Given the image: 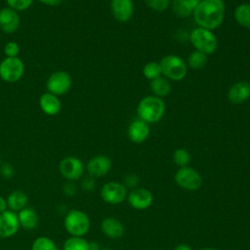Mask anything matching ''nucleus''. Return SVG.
<instances>
[{
	"label": "nucleus",
	"instance_id": "nucleus-1",
	"mask_svg": "<svg viewBox=\"0 0 250 250\" xmlns=\"http://www.w3.org/2000/svg\"><path fill=\"white\" fill-rule=\"evenodd\" d=\"M225 14L224 0H201L194 8L192 17L198 27L213 30L223 23Z\"/></svg>",
	"mask_w": 250,
	"mask_h": 250
},
{
	"label": "nucleus",
	"instance_id": "nucleus-2",
	"mask_svg": "<svg viewBox=\"0 0 250 250\" xmlns=\"http://www.w3.org/2000/svg\"><path fill=\"white\" fill-rule=\"evenodd\" d=\"M165 103L161 98L150 95L143 98L137 106L139 119L150 123H157L165 113Z\"/></svg>",
	"mask_w": 250,
	"mask_h": 250
},
{
	"label": "nucleus",
	"instance_id": "nucleus-3",
	"mask_svg": "<svg viewBox=\"0 0 250 250\" xmlns=\"http://www.w3.org/2000/svg\"><path fill=\"white\" fill-rule=\"evenodd\" d=\"M188 38L195 50L204 54L211 55L215 53L218 47V39L212 30L196 27L188 34Z\"/></svg>",
	"mask_w": 250,
	"mask_h": 250
},
{
	"label": "nucleus",
	"instance_id": "nucleus-4",
	"mask_svg": "<svg viewBox=\"0 0 250 250\" xmlns=\"http://www.w3.org/2000/svg\"><path fill=\"white\" fill-rule=\"evenodd\" d=\"M63 225L71 236H84L90 229V219L85 212L72 209L64 216Z\"/></svg>",
	"mask_w": 250,
	"mask_h": 250
},
{
	"label": "nucleus",
	"instance_id": "nucleus-5",
	"mask_svg": "<svg viewBox=\"0 0 250 250\" xmlns=\"http://www.w3.org/2000/svg\"><path fill=\"white\" fill-rule=\"evenodd\" d=\"M159 65L161 68V73L164 75V77L174 81L184 79L188 72L187 63L181 57L177 55L164 56L160 60Z\"/></svg>",
	"mask_w": 250,
	"mask_h": 250
},
{
	"label": "nucleus",
	"instance_id": "nucleus-6",
	"mask_svg": "<svg viewBox=\"0 0 250 250\" xmlns=\"http://www.w3.org/2000/svg\"><path fill=\"white\" fill-rule=\"evenodd\" d=\"M24 72V64L22 61L18 58H5L0 62V77L9 83L20 80Z\"/></svg>",
	"mask_w": 250,
	"mask_h": 250
},
{
	"label": "nucleus",
	"instance_id": "nucleus-7",
	"mask_svg": "<svg viewBox=\"0 0 250 250\" xmlns=\"http://www.w3.org/2000/svg\"><path fill=\"white\" fill-rule=\"evenodd\" d=\"M85 166L83 162L75 156H66L59 164L61 175L67 181L75 182L79 180L84 173Z\"/></svg>",
	"mask_w": 250,
	"mask_h": 250
},
{
	"label": "nucleus",
	"instance_id": "nucleus-8",
	"mask_svg": "<svg viewBox=\"0 0 250 250\" xmlns=\"http://www.w3.org/2000/svg\"><path fill=\"white\" fill-rule=\"evenodd\" d=\"M176 183L188 190H196L202 185V178L199 173L190 167H181L175 175Z\"/></svg>",
	"mask_w": 250,
	"mask_h": 250
},
{
	"label": "nucleus",
	"instance_id": "nucleus-9",
	"mask_svg": "<svg viewBox=\"0 0 250 250\" xmlns=\"http://www.w3.org/2000/svg\"><path fill=\"white\" fill-rule=\"evenodd\" d=\"M72 79L66 71H56L50 75L47 80V89L48 92L59 96L65 94L71 87Z\"/></svg>",
	"mask_w": 250,
	"mask_h": 250
},
{
	"label": "nucleus",
	"instance_id": "nucleus-10",
	"mask_svg": "<svg viewBox=\"0 0 250 250\" xmlns=\"http://www.w3.org/2000/svg\"><path fill=\"white\" fill-rule=\"evenodd\" d=\"M101 196L109 204H119L127 196V188L118 182H108L101 188Z\"/></svg>",
	"mask_w": 250,
	"mask_h": 250
},
{
	"label": "nucleus",
	"instance_id": "nucleus-11",
	"mask_svg": "<svg viewBox=\"0 0 250 250\" xmlns=\"http://www.w3.org/2000/svg\"><path fill=\"white\" fill-rule=\"evenodd\" d=\"M20 227L18 213L8 209L0 214V237L9 238L14 236Z\"/></svg>",
	"mask_w": 250,
	"mask_h": 250
},
{
	"label": "nucleus",
	"instance_id": "nucleus-12",
	"mask_svg": "<svg viewBox=\"0 0 250 250\" xmlns=\"http://www.w3.org/2000/svg\"><path fill=\"white\" fill-rule=\"evenodd\" d=\"M111 168V160L108 156L99 154L90 158L86 164V170L91 177H103L106 175Z\"/></svg>",
	"mask_w": 250,
	"mask_h": 250
},
{
	"label": "nucleus",
	"instance_id": "nucleus-13",
	"mask_svg": "<svg viewBox=\"0 0 250 250\" xmlns=\"http://www.w3.org/2000/svg\"><path fill=\"white\" fill-rule=\"evenodd\" d=\"M128 203L137 210H144L148 208L153 201L152 193L144 188H133L127 195Z\"/></svg>",
	"mask_w": 250,
	"mask_h": 250
},
{
	"label": "nucleus",
	"instance_id": "nucleus-14",
	"mask_svg": "<svg viewBox=\"0 0 250 250\" xmlns=\"http://www.w3.org/2000/svg\"><path fill=\"white\" fill-rule=\"evenodd\" d=\"M110 11L116 21L126 22L134 14V3L132 0H111Z\"/></svg>",
	"mask_w": 250,
	"mask_h": 250
},
{
	"label": "nucleus",
	"instance_id": "nucleus-15",
	"mask_svg": "<svg viewBox=\"0 0 250 250\" xmlns=\"http://www.w3.org/2000/svg\"><path fill=\"white\" fill-rule=\"evenodd\" d=\"M250 99V83L238 81L232 84L228 91V100L233 104H240Z\"/></svg>",
	"mask_w": 250,
	"mask_h": 250
},
{
	"label": "nucleus",
	"instance_id": "nucleus-16",
	"mask_svg": "<svg viewBox=\"0 0 250 250\" xmlns=\"http://www.w3.org/2000/svg\"><path fill=\"white\" fill-rule=\"evenodd\" d=\"M127 135L131 142L135 144L144 143L149 136V126L141 119L133 120L127 129Z\"/></svg>",
	"mask_w": 250,
	"mask_h": 250
},
{
	"label": "nucleus",
	"instance_id": "nucleus-17",
	"mask_svg": "<svg viewBox=\"0 0 250 250\" xmlns=\"http://www.w3.org/2000/svg\"><path fill=\"white\" fill-rule=\"evenodd\" d=\"M20 26L19 14L11 9L4 8L0 10V29L6 33L15 32Z\"/></svg>",
	"mask_w": 250,
	"mask_h": 250
},
{
	"label": "nucleus",
	"instance_id": "nucleus-18",
	"mask_svg": "<svg viewBox=\"0 0 250 250\" xmlns=\"http://www.w3.org/2000/svg\"><path fill=\"white\" fill-rule=\"evenodd\" d=\"M104 234L109 238H120L124 234V227L120 221L113 217L104 218L101 224Z\"/></svg>",
	"mask_w": 250,
	"mask_h": 250
},
{
	"label": "nucleus",
	"instance_id": "nucleus-19",
	"mask_svg": "<svg viewBox=\"0 0 250 250\" xmlns=\"http://www.w3.org/2000/svg\"><path fill=\"white\" fill-rule=\"evenodd\" d=\"M39 105L43 112L48 115H56L62 108V104L56 95L51 93L43 94L39 99Z\"/></svg>",
	"mask_w": 250,
	"mask_h": 250
},
{
	"label": "nucleus",
	"instance_id": "nucleus-20",
	"mask_svg": "<svg viewBox=\"0 0 250 250\" xmlns=\"http://www.w3.org/2000/svg\"><path fill=\"white\" fill-rule=\"evenodd\" d=\"M19 222L21 227H22L24 229L31 230L34 229L38 225V215L37 212L31 208V207H25L18 212Z\"/></svg>",
	"mask_w": 250,
	"mask_h": 250
},
{
	"label": "nucleus",
	"instance_id": "nucleus-21",
	"mask_svg": "<svg viewBox=\"0 0 250 250\" xmlns=\"http://www.w3.org/2000/svg\"><path fill=\"white\" fill-rule=\"evenodd\" d=\"M6 200H7L8 209L17 213L26 207L28 197L24 191L16 189L9 193Z\"/></svg>",
	"mask_w": 250,
	"mask_h": 250
},
{
	"label": "nucleus",
	"instance_id": "nucleus-22",
	"mask_svg": "<svg viewBox=\"0 0 250 250\" xmlns=\"http://www.w3.org/2000/svg\"><path fill=\"white\" fill-rule=\"evenodd\" d=\"M149 88L153 96H156L162 99L169 95L171 91V84L166 77L159 76L153 80H150Z\"/></svg>",
	"mask_w": 250,
	"mask_h": 250
},
{
	"label": "nucleus",
	"instance_id": "nucleus-23",
	"mask_svg": "<svg viewBox=\"0 0 250 250\" xmlns=\"http://www.w3.org/2000/svg\"><path fill=\"white\" fill-rule=\"evenodd\" d=\"M233 17L240 26L250 29V3L239 4L234 9Z\"/></svg>",
	"mask_w": 250,
	"mask_h": 250
},
{
	"label": "nucleus",
	"instance_id": "nucleus-24",
	"mask_svg": "<svg viewBox=\"0 0 250 250\" xmlns=\"http://www.w3.org/2000/svg\"><path fill=\"white\" fill-rule=\"evenodd\" d=\"M62 250H89V241L83 236H69L62 245Z\"/></svg>",
	"mask_w": 250,
	"mask_h": 250
},
{
	"label": "nucleus",
	"instance_id": "nucleus-25",
	"mask_svg": "<svg viewBox=\"0 0 250 250\" xmlns=\"http://www.w3.org/2000/svg\"><path fill=\"white\" fill-rule=\"evenodd\" d=\"M170 4L174 14L180 18H188L192 15L193 10L188 5L187 0H173Z\"/></svg>",
	"mask_w": 250,
	"mask_h": 250
},
{
	"label": "nucleus",
	"instance_id": "nucleus-26",
	"mask_svg": "<svg viewBox=\"0 0 250 250\" xmlns=\"http://www.w3.org/2000/svg\"><path fill=\"white\" fill-rule=\"evenodd\" d=\"M207 63V55L200 51H193L188 58V64L192 69H201Z\"/></svg>",
	"mask_w": 250,
	"mask_h": 250
},
{
	"label": "nucleus",
	"instance_id": "nucleus-27",
	"mask_svg": "<svg viewBox=\"0 0 250 250\" xmlns=\"http://www.w3.org/2000/svg\"><path fill=\"white\" fill-rule=\"evenodd\" d=\"M31 250H59L57 244L47 236H39L34 239Z\"/></svg>",
	"mask_w": 250,
	"mask_h": 250
},
{
	"label": "nucleus",
	"instance_id": "nucleus-28",
	"mask_svg": "<svg viewBox=\"0 0 250 250\" xmlns=\"http://www.w3.org/2000/svg\"><path fill=\"white\" fill-rule=\"evenodd\" d=\"M143 74L148 80H153L159 76H161V68L159 62H149L146 63L143 67Z\"/></svg>",
	"mask_w": 250,
	"mask_h": 250
},
{
	"label": "nucleus",
	"instance_id": "nucleus-29",
	"mask_svg": "<svg viewBox=\"0 0 250 250\" xmlns=\"http://www.w3.org/2000/svg\"><path fill=\"white\" fill-rule=\"evenodd\" d=\"M173 160L174 162L180 166L185 167L187 166L190 161V154L189 152L185 148H178L174 151L173 154Z\"/></svg>",
	"mask_w": 250,
	"mask_h": 250
},
{
	"label": "nucleus",
	"instance_id": "nucleus-30",
	"mask_svg": "<svg viewBox=\"0 0 250 250\" xmlns=\"http://www.w3.org/2000/svg\"><path fill=\"white\" fill-rule=\"evenodd\" d=\"M145 3L156 12H164L170 6V0H145Z\"/></svg>",
	"mask_w": 250,
	"mask_h": 250
},
{
	"label": "nucleus",
	"instance_id": "nucleus-31",
	"mask_svg": "<svg viewBox=\"0 0 250 250\" xmlns=\"http://www.w3.org/2000/svg\"><path fill=\"white\" fill-rule=\"evenodd\" d=\"M9 7L15 11H23L29 8L33 0H6Z\"/></svg>",
	"mask_w": 250,
	"mask_h": 250
},
{
	"label": "nucleus",
	"instance_id": "nucleus-32",
	"mask_svg": "<svg viewBox=\"0 0 250 250\" xmlns=\"http://www.w3.org/2000/svg\"><path fill=\"white\" fill-rule=\"evenodd\" d=\"M4 53L7 58L18 57V55L20 53V47L16 42L10 41V42L6 43V45L4 46Z\"/></svg>",
	"mask_w": 250,
	"mask_h": 250
},
{
	"label": "nucleus",
	"instance_id": "nucleus-33",
	"mask_svg": "<svg viewBox=\"0 0 250 250\" xmlns=\"http://www.w3.org/2000/svg\"><path fill=\"white\" fill-rule=\"evenodd\" d=\"M0 173L1 175L6 178V179H11L14 177L15 175V171H14V168L11 164L9 163H3L1 164L0 166Z\"/></svg>",
	"mask_w": 250,
	"mask_h": 250
},
{
	"label": "nucleus",
	"instance_id": "nucleus-34",
	"mask_svg": "<svg viewBox=\"0 0 250 250\" xmlns=\"http://www.w3.org/2000/svg\"><path fill=\"white\" fill-rule=\"evenodd\" d=\"M81 188L85 191H91L95 188V181L93 177H85L81 182Z\"/></svg>",
	"mask_w": 250,
	"mask_h": 250
},
{
	"label": "nucleus",
	"instance_id": "nucleus-35",
	"mask_svg": "<svg viewBox=\"0 0 250 250\" xmlns=\"http://www.w3.org/2000/svg\"><path fill=\"white\" fill-rule=\"evenodd\" d=\"M124 183H125V187L126 188H135L139 183V177L137 175L131 174L125 177L124 179Z\"/></svg>",
	"mask_w": 250,
	"mask_h": 250
},
{
	"label": "nucleus",
	"instance_id": "nucleus-36",
	"mask_svg": "<svg viewBox=\"0 0 250 250\" xmlns=\"http://www.w3.org/2000/svg\"><path fill=\"white\" fill-rule=\"evenodd\" d=\"M62 190L63 192L67 195V196H72L75 194L76 192V186L73 184V182L67 181L63 187H62Z\"/></svg>",
	"mask_w": 250,
	"mask_h": 250
},
{
	"label": "nucleus",
	"instance_id": "nucleus-37",
	"mask_svg": "<svg viewBox=\"0 0 250 250\" xmlns=\"http://www.w3.org/2000/svg\"><path fill=\"white\" fill-rule=\"evenodd\" d=\"M39 1L49 6H58L62 2V0H39Z\"/></svg>",
	"mask_w": 250,
	"mask_h": 250
},
{
	"label": "nucleus",
	"instance_id": "nucleus-38",
	"mask_svg": "<svg viewBox=\"0 0 250 250\" xmlns=\"http://www.w3.org/2000/svg\"><path fill=\"white\" fill-rule=\"evenodd\" d=\"M6 210H8L7 200H6L4 197L0 196V214H1V213H3V212H4V211H6Z\"/></svg>",
	"mask_w": 250,
	"mask_h": 250
},
{
	"label": "nucleus",
	"instance_id": "nucleus-39",
	"mask_svg": "<svg viewBox=\"0 0 250 250\" xmlns=\"http://www.w3.org/2000/svg\"><path fill=\"white\" fill-rule=\"evenodd\" d=\"M89 250H100V245L96 241L89 242Z\"/></svg>",
	"mask_w": 250,
	"mask_h": 250
},
{
	"label": "nucleus",
	"instance_id": "nucleus-40",
	"mask_svg": "<svg viewBox=\"0 0 250 250\" xmlns=\"http://www.w3.org/2000/svg\"><path fill=\"white\" fill-rule=\"evenodd\" d=\"M174 250H192V249L188 245L182 243V244H179L178 246H176Z\"/></svg>",
	"mask_w": 250,
	"mask_h": 250
},
{
	"label": "nucleus",
	"instance_id": "nucleus-41",
	"mask_svg": "<svg viewBox=\"0 0 250 250\" xmlns=\"http://www.w3.org/2000/svg\"><path fill=\"white\" fill-rule=\"evenodd\" d=\"M201 0H187V2L188 3V5L191 7L192 10H194V8L199 4Z\"/></svg>",
	"mask_w": 250,
	"mask_h": 250
},
{
	"label": "nucleus",
	"instance_id": "nucleus-42",
	"mask_svg": "<svg viewBox=\"0 0 250 250\" xmlns=\"http://www.w3.org/2000/svg\"><path fill=\"white\" fill-rule=\"evenodd\" d=\"M201 250H218V249H215V248H203Z\"/></svg>",
	"mask_w": 250,
	"mask_h": 250
},
{
	"label": "nucleus",
	"instance_id": "nucleus-43",
	"mask_svg": "<svg viewBox=\"0 0 250 250\" xmlns=\"http://www.w3.org/2000/svg\"><path fill=\"white\" fill-rule=\"evenodd\" d=\"M102 250H112V249H110V248H104V249H102Z\"/></svg>",
	"mask_w": 250,
	"mask_h": 250
},
{
	"label": "nucleus",
	"instance_id": "nucleus-44",
	"mask_svg": "<svg viewBox=\"0 0 250 250\" xmlns=\"http://www.w3.org/2000/svg\"><path fill=\"white\" fill-rule=\"evenodd\" d=\"M1 164H2V161H1V156H0V166H1Z\"/></svg>",
	"mask_w": 250,
	"mask_h": 250
}]
</instances>
